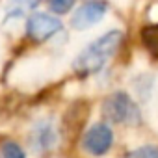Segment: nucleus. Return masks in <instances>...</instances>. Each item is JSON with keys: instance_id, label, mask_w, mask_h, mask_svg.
<instances>
[{"instance_id": "f257e3e1", "label": "nucleus", "mask_w": 158, "mask_h": 158, "mask_svg": "<svg viewBox=\"0 0 158 158\" xmlns=\"http://www.w3.org/2000/svg\"><path fill=\"white\" fill-rule=\"evenodd\" d=\"M121 39H123V34L119 30L106 32L99 39L89 43L80 54L76 56V60L73 61V69L82 76L99 73L112 60V56L115 54V50L121 45Z\"/></svg>"}, {"instance_id": "f03ea898", "label": "nucleus", "mask_w": 158, "mask_h": 158, "mask_svg": "<svg viewBox=\"0 0 158 158\" xmlns=\"http://www.w3.org/2000/svg\"><path fill=\"white\" fill-rule=\"evenodd\" d=\"M102 115L108 121L117 123V125H138L141 121L138 104L125 91H115L104 99Z\"/></svg>"}, {"instance_id": "7ed1b4c3", "label": "nucleus", "mask_w": 158, "mask_h": 158, "mask_svg": "<svg viewBox=\"0 0 158 158\" xmlns=\"http://www.w3.org/2000/svg\"><path fill=\"white\" fill-rule=\"evenodd\" d=\"M112 143H114V132L104 123H97V125L89 127L84 134V139H82L84 149L93 156L106 154L112 149Z\"/></svg>"}, {"instance_id": "20e7f679", "label": "nucleus", "mask_w": 158, "mask_h": 158, "mask_svg": "<svg viewBox=\"0 0 158 158\" xmlns=\"http://www.w3.org/2000/svg\"><path fill=\"white\" fill-rule=\"evenodd\" d=\"M106 2L104 0H88L78 8L71 19V24L74 30H86L93 24H97L104 13H106Z\"/></svg>"}, {"instance_id": "39448f33", "label": "nucleus", "mask_w": 158, "mask_h": 158, "mask_svg": "<svg viewBox=\"0 0 158 158\" xmlns=\"http://www.w3.org/2000/svg\"><path fill=\"white\" fill-rule=\"evenodd\" d=\"M60 30H61L60 19H56L48 13H34L26 21V34L34 41H45Z\"/></svg>"}, {"instance_id": "423d86ee", "label": "nucleus", "mask_w": 158, "mask_h": 158, "mask_svg": "<svg viewBox=\"0 0 158 158\" xmlns=\"http://www.w3.org/2000/svg\"><path fill=\"white\" fill-rule=\"evenodd\" d=\"M32 138L37 149H50L56 143V130L52 125H39L34 128Z\"/></svg>"}, {"instance_id": "0eeeda50", "label": "nucleus", "mask_w": 158, "mask_h": 158, "mask_svg": "<svg viewBox=\"0 0 158 158\" xmlns=\"http://www.w3.org/2000/svg\"><path fill=\"white\" fill-rule=\"evenodd\" d=\"M141 41H143V47L152 56H158V23L149 24L141 30Z\"/></svg>"}, {"instance_id": "6e6552de", "label": "nucleus", "mask_w": 158, "mask_h": 158, "mask_svg": "<svg viewBox=\"0 0 158 158\" xmlns=\"http://www.w3.org/2000/svg\"><path fill=\"white\" fill-rule=\"evenodd\" d=\"M125 158H158V147L154 145H143L134 151H130Z\"/></svg>"}, {"instance_id": "1a4fd4ad", "label": "nucleus", "mask_w": 158, "mask_h": 158, "mask_svg": "<svg viewBox=\"0 0 158 158\" xmlns=\"http://www.w3.org/2000/svg\"><path fill=\"white\" fill-rule=\"evenodd\" d=\"M2 156L4 158H26L24 151L15 141H4V145H2Z\"/></svg>"}, {"instance_id": "9d476101", "label": "nucleus", "mask_w": 158, "mask_h": 158, "mask_svg": "<svg viewBox=\"0 0 158 158\" xmlns=\"http://www.w3.org/2000/svg\"><path fill=\"white\" fill-rule=\"evenodd\" d=\"M74 6V0H48V8L54 11V13H69L71 8Z\"/></svg>"}]
</instances>
